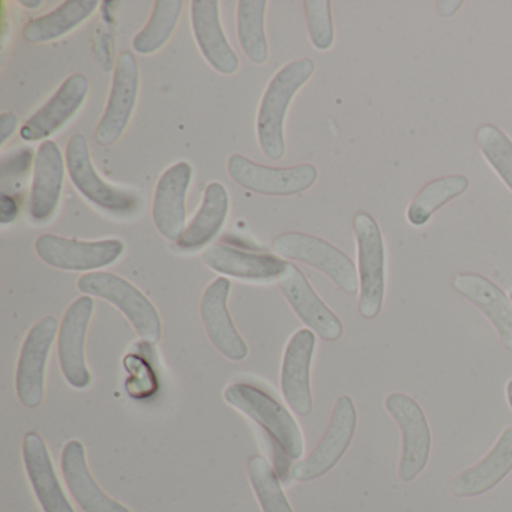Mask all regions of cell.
I'll return each mask as SVG.
<instances>
[{"mask_svg": "<svg viewBox=\"0 0 512 512\" xmlns=\"http://www.w3.org/2000/svg\"><path fill=\"white\" fill-rule=\"evenodd\" d=\"M193 179V167L187 161L167 169L155 188L152 220L161 236L178 242L185 232V197Z\"/></svg>", "mask_w": 512, "mask_h": 512, "instance_id": "16", "label": "cell"}, {"mask_svg": "<svg viewBox=\"0 0 512 512\" xmlns=\"http://www.w3.org/2000/svg\"><path fill=\"white\" fill-rule=\"evenodd\" d=\"M88 92L89 82L85 76L74 74L68 77L53 95L52 100L20 128V137L25 142H47V139L62 130L64 125L76 116L85 103Z\"/></svg>", "mask_w": 512, "mask_h": 512, "instance_id": "18", "label": "cell"}, {"mask_svg": "<svg viewBox=\"0 0 512 512\" xmlns=\"http://www.w3.org/2000/svg\"><path fill=\"white\" fill-rule=\"evenodd\" d=\"M511 301H512V292H511Z\"/></svg>", "mask_w": 512, "mask_h": 512, "instance_id": "39", "label": "cell"}, {"mask_svg": "<svg viewBox=\"0 0 512 512\" xmlns=\"http://www.w3.org/2000/svg\"><path fill=\"white\" fill-rule=\"evenodd\" d=\"M278 286L296 316L308 326V329L323 340H340L344 332L343 323L338 319L337 314L320 299L298 266L287 262L286 269L278 278Z\"/></svg>", "mask_w": 512, "mask_h": 512, "instance_id": "13", "label": "cell"}, {"mask_svg": "<svg viewBox=\"0 0 512 512\" xmlns=\"http://www.w3.org/2000/svg\"><path fill=\"white\" fill-rule=\"evenodd\" d=\"M274 251L283 259L296 260L323 272L347 295L358 293L355 263L331 242L308 233L289 232L275 239Z\"/></svg>", "mask_w": 512, "mask_h": 512, "instance_id": "5", "label": "cell"}, {"mask_svg": "<svg viewBox=\"0 0 512 512\" xmlns=\"http://www.w3.org/2000/svg\"><path fill=\"white\" fill-rule=\"evenodd\" d=\"M385 407L401 431V458L398 475L410 482L425 469L431 451V431L419 404L409 395H389Z\"/></svg>", "mask_w": 512, "mask_h": 512, "instance_id": "9", "label": "cell"}, {"mask_svg": "<svg viewBox=\"0 0 512 512\" xmlns=\"http://www.w3.org/2000/svg\"><path fill=\"white\" fill-rule=\"evenodd\" d=\"M227 170L236 184L263 196H295L310 190L319 178V172L311 164L268 167L238 154L229 158Z\"/></svg>", "mask_w": 512, "mask_h": 512, "instance_id": "7", "label": "cell"}, {"mask_svg": "<svg viewBox=\"0 0 512 512\" xmlns=\"http://www.w3.org/2000/svg\"><path fill=\"white\" fill-rule=\"evenodd\" d=\"M461 7H463V0H440V2H437V11H439L440 16L446 17V19L454 16Z\"/></svg>", "mask_w": 512, "mask_h": 512, "instance_id": "36", "label": "cell"}, {"mask_svg": "<svg viewBox=\"0 0 512 512\" xmlns=\"http://www.w3.org/2000/svg\"><path fill=\"white\" fill-rule=\"evenodd\" d=\"M65 167L61 149L53 140L41 143L34 161L29 214L35 223H46L55 215L64 188Z\"/></svg>", "mask_w": 512, "mask_h": 512, "instance_id": "19", "label": "cell"}, {"mask_svg": "<svg viewBox=\"0 0 512 512\" xmlns=\"http://www.w3.org/2000/svg\"><path fill=\"white\" fill-rule=\"evenodd\" d=\"M137 95H139V65L133 53H121L116 61L109 103L95 131V140L101 146L113 145L121 139L133 116Z\"/></svg>", "mask_w": 512, "mask_h": 512, "instance_id": "14", "label": "cell"}, {"mask_svg": "<svg viewBox=\"0 0 512 512\" xmlns=\"http://www.w3.org/2000/svg\"><path fill=\"white\" fill-rule=\"evenodd\" d=\"M194 37L203 58L224 76L238 71L239 59L224 35L218 0H194L191 4Z\"/></svg>", "mask_w": 512, "mask_h": 512, "instance_id": "20", "label": "cell"}, {"mask_svg": "<svg viewBox=\"0 0 512 512\" xmlns=\"http://www.w3.org/2000/svg\"><path fill=\"white\" fill-rule=\"evenodd\" d=\"M229 193L220 182L206 187L202 206L176 245L182 251H196L208 245L223 229L229 215Z\"/></svg>", "mask_w": 512, "mask_h": 512, "instance_id": "26", "label": "cell"}, {"mask_svg": "<svg viewBox=\"0 0 512 512\" xmlns=\"http://www.w3.org/2000/svg\"><path fill=\"white\" fill-rule=\"evenodd\" d=\"M58 319L44 317L29 331L16 373V391L19 400L29 409H37L44 400V380L50 350L58 334Z\"/></svg>", "mask_w": 512, "mask_h": 512, "instance_id": "11", "label": "cell"}, {"mask_svg": "<svg viewBox=\"0 0 512 512\" xmlns=\"http://www.w3.org/2000/svg\"><path fill=\"white\" fill-rule=\"evenodd\" d=\"M40 259L62 271L88 272L113 265L125 251L119 239L83 242L56 235H41L35 242Z\"/></svg>", "mask_w": 512, "mask_h": 512, "instance_id": "8", "label": "cell"}, {"mask_svg": "<svg viewBox=\"0 0 512 512\" xmlns=\"http://www.w3.org/2000/svg\"><path fill=\"white\" fill-rule=\"evenodd\" d=\"M266 0H241L238 4V40L245 56L253 64L268 62L269 49L265 34Z\"/></svg>", "mask_w": 512, "mask_h": 512, "instance_id": "29", "label": "cell"}, {"mask_svg": "<svg viewBox=\"0 0 512 512\" xmlns=\"http://www.w3.org/2000/svg\"><path fill=\"white\" fill-rule=\"evenodd\" d=\"M19 125V118L13 113L0 116V145H5Z\"/></svg>", "mask_w": 512, "mask_h": 512, "instance_id": "35", "label": "cell"}, {"mask_svg": "<svg viewBox=\"0 0 512 512\" xmlns=\"http://www.w3.org/2000/svg\"><path fill=\"white\" fill-rule=\"evenodd\" d=\"M356 422L358 413L352 398L347 395L338 398L325 437L307 458L292 467V478L307 482L326 475L349 449L355 436Z\"/></svg>", "mask_w": 512, "mask_h": 512, "instance_id": "10", "label": "cell"}, {"mask_svg": "<svg viewBox=\"0 0 512 512\" xmlns=\"http://www.w3.org/2000/svg\"><path fill=\"white\" fill-rule=\"evenodd\" d=\"M469 190V179L464 175H448L434 179L421 188L407 208V220L412 226L422 227L434 212L448 205Z\"/></svg>", "mask_w": 512, "mask_h": 512, "instance_id": "28", "label": "cell"}, {"mask_svg": "<svg viewBox=\"0 0 512 512\" xmlns=\"http://www.w3.org/2000/svg\"><path fill=\"white\" fill-rule=\"evenodd\" d=\"M224 400L259 424L286 457L298 460L304 454V436L292 413L271 395L248 383H235L224 391Z\"/></svg>", "mask_w": 512, "mask_h": 512, "instance_id": "2", "label": "cell"}, {"mask_svg": "<svg viewBox=\"0 0 512 512\" xmlns=\"http://www.w3.org/2000/svg\"><path fill=\"white\" fill-rule=\"evenodd\" d=\"M68 175L80 194L101 211L113 215H128L139 206L134 191L107 184L95 170L85 136H73L65 151Z\"/></svg>", "mask_w": 512, "mask_h": 512, "instance_id": "6", "label": "cell"}, {"mask_svg": "<svg viewBox=\"0 0 512 512\" xmlns=\"http://www.w3.org/2000/svg\"><path fill=\"white\" fill-rule=\"evenodd\" d=\"M454 289L493 323L506 349L512 350V301L499 286L479 274L455 275Z\"/></svg>", "mask_w": 512, "mask_h": 512, "instance_id": "24", "label": "cell"}, {"mask_svg": "<svg viewBox=\"0 0 512 512\" xmlns=\"http://www.w3.org/2000/svg\"><path fill=\"white\" fill-rule=\"evenodd\" d=\"M476 145L487 163L512 191V140L496 125H482L476 131Z\"/></svg>", "mask_w": 512, "mask_h": 512, "instance_id": "32", "label": "cell"}, {"mask_svg": "<svg viewBox=\"0 0 512 512\" xmlns=\"http://www.w3.org/2000/svg\"><path fill=\"white\" fill-rule=\"evenodd\" d=\"M182 8V0H157L148 25L134 38V52L143 56L158 52L175 32Z\"/></svg>", "mask_w": 512, "mask_h": 512, "instance_id": "30", "label": "cell"}, {"mask_svg": "<svg viewBox=\"0 0 512 512\" xmlns=\"http://www.w3.org/2000/svg\"><path fill=\"white\" fill-rule=\"evenodd\" d=\"M61 467L65 484L83 512H131L127 506L104 493L92 478L85 446L80 440H70L64 446Z\"/></svg>", "mask_w": 512, "mask_h": 512, "instance_id": "21", "label": "cell"}, {"mask_svg": "<svg viewBox=\"0 0 512 512\" xmlns=\"http://www.w3.org/2000/svg\"><path fill=\"white\" fill-rule=\"evenodd\" d=\"M92 313L94 299L82 296L68 307L59 329V365L68 385L76 389L89 388L92 382L85 359V340Z\"/></svg>", "mask_w": 512, "mask_h": 512, "instance_id": "12", "label": "cell"}, {"mask_svg": "<svg viewBox=\"0 0 512 512\" xmlns=\"http://www.w3.org/2000/svg\"><path fill=\"white\" fill-rule=\"evenodd\" d=\"M97 7V0H67L52 13L31 20L23 28V38L31 44L58 40L86 22Z\"/></svg>", "mask_w": 512, "mask_h": 512, "instance_id": "27", "label": "cell"}, {"mask_svg": "<svg viewBox=\"0 0 512 512\" xmlns=\"http://www.w3.org/2000/svg\"><path fill=\"white\" fill-rule=\"evenodd\" d=\"M512 470V427L506 428L487 457L461 472L451 491L458 497H475L496 487Z\"/></svg>", "mask_w": 512, "mask_h": 512, "instance_id": "25", "label": "cell"}, {"mask_svg": "<svg viewBox=\"0 0 512 512\" xmlns=\"http://www.w3.org/2000/svg\"><path fill=\"white\" fill-rule=\"evenodd\" d=\"M203 262L218 274L247 281L278 280L287 266L286 260L272 254L248 253L224 244L206 248Z\"/></svg>", "mask_w": 512, "mask_h": 512, "instance_id": "23", "label": "cell"}, {"mask_svg": "<svg viewBox=\"0 0 512 512\" xmlns=\"http://www.w3.org/2000/svg\"><path fill=\"white\" fill-rule=\"evenodd\" d=\"M17 215H19V206H17L16 200L7 196V194H2V197H0V223H13Z\"/></svg>", "mask_w": 512, "mask_h": 512, "instance_id": "34", "label": "cell"}, {"mask_svg": "<svg viewBox=\"0 0 512 512\" xmlns=\"http://www.w3.org/2000/svg\"><path fill=\"white\" fill-rule=\"evenodd\" d=\"M316 350V334L311 329H299L290 338L281 367V392L293 412L308 416L313 410L310 371Z\"/></svg>", "mask_w": 512, "mask_h": 512, "instance_id": "15", "label": "cell"}, {"mask_svg": "<svg viewBox=\"0 0 512 512\" xmlns=\"http://www.w3.org/2000/svg\"><path fill=\"white\" fill-rule=\"evenodd\" d=\"M77 286L83 295L97 296L115 305L146 343L155 344L160 341L163 332L160 314L145 293L140 292L130 281L112 272H89L79 278Z\"/></svg>", "mask_w": 512, "mask_h": 512, "instance_id": "3", "label": "cell"}, {"mask_svg": "<svg viewBox=\"0 0 512 512\" xmlns=\"http://www.w3.org/2000/svg\"><path fill=\"white\" fill-rule=\"evenodd\" d=\"M506 397H508L509 407L512 409V380L506 386Z\"/></svg>", "mask_w": 512, "mask_h": 512, "instance_id": "38", "label": "cell"}, {"mask_svg": "<svg viewBox=\"0 0 512 512\" xmlns=\"http://www.w3.org/2000/svg\"><path fill=\"white\" fill-rule=\"evenodd\" d=\"M23 460L44 512H76L62 490L46 442L35 431L26 434L23 439Z\"/></svg>", "mask_w": 512, "mask_h": 512, "instance_id": "22", "label": "cell"}, {"mask_svg": "<svg viewBox=\"0 0 512 512\" xmlns=\"http://www.w3.org/2000/svg\"><path fill=\"white\" fill-rule=\"evenodd\" d=\"M304 7L311 43L320 52H326L331 49L335 38L331 2L329 0H307L304 2Z\"/></svg>", "mask_w": 512, "mask_h": 512, "instance_id": "33", "label": "cell"}, {"mask_svg": "<svg viewBox=\"0 0 512 512\" xmlns=\"http://www.w3.org/2000/svg\"><path fill=\"white\" fill-rule=\"evenodd\" d=\"M20 5L28 8V10H37V8H40L41 5H43V0H22Z\"/></svg>", "mask_w": 512, "mask_h": 512, "instance_id": "37", "label": "cell"}, {"mask_svg": "<svg viewBox=\"0 0 512 512\" xmlns=\"http://www.w3.org/2000/svg\"><path fill=\"white\" fill-rule=\"evenodd\" d=\"M248 476L263 512H293L274 467L262 455H254L248 463Z\"/></svg>", "mask_w": 512, "mask_h": 512, "instance_id": "31", "label": "cell"}, {"mask_svg": "<svg viewBox=\"0 0 512 512\" xmlns=\"http://www.w3.org/2000/svg\"><path fill=\"white\" fill-rule=\"evenodd\" d=\"M353 229L358 242L359 313L364 319H376L385 299V241L367 212L355 215Z\"/></svg>", "mask_w": 512, "mask_h": 512, "instance_id": "4", "label": "cell"}, {"mask_svg": "<svg viewBox=\"0 0 512 512\" xmlns=\"http://www.w3.org/2000/svg\"><path fill=\"white\" fill-rule=\"evenodd\" d=\"M230 289L232 283L227 278L220 277L212 281L203 293L200 314L215 349L230 361H244L248 355V346L236 331L227 308Z\"/></svg>", "mask_w": 512, "mask_h": 512, "instance_id": "17", "label": "cell"}, {"mask_svg": "<svg viewBox=\"0 0 512 512\" xmlns=\"http://www.w3.org/2000/svg\"><path fill=\"white\" fill-rule=\"evenodd\" d=\"M314 64L311 59H298L281 68L263 94L257 115V139L266 158L283 160L286 154L284 121L296 92L311 79Z\"/></svg>", "mask_w": 512, "mask_h": 512, "instance_id": "1", "label": "cell"}]
</instances>
